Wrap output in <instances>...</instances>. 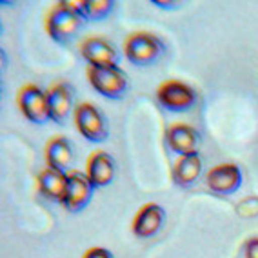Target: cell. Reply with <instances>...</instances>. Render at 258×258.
Wrapping results in <instances>:
<instances>
[{"instance_id":"6da1fadb","label":"cell","mask_w":258,"mask_h":258,"mask_svg":"<svg viewBox=\"0 0 258 258\" xmlns=\"http://www.w3.org/2000/svg\"><path fill=\"white\" fill-rule=\"evenodd\" d=\"M86 20L75 10L73 2H56L46 17V31L56 44H70L82 31Z\"/></svg>"},{"instance_id":"7a4b0ae2","label":"cell","mask_w":258,"mask_h":258,"mask_svg":"<svg viewBox=\"0 0 258 258\" xmlns=\"http://www.w3.org/2000/svg\"><path fill=\"white\" fill-rule=\"evenodd\" d=\"M125 58L135 66L148 68L157 64L158 60L166 53V44L160 40V37L153 35L149 31H137L125 38L124 44Z\"/></svg>"},{"instance_id":"3957f363","label":"cell","mask_w":258,"mask_h":258,"mask_svg":"<svg viewBox=\"0 0 258 258\" xmlns=\"http://www.w3.org/2000/svg\"><path fill=\"white\" fill-rule=\"evenodd\" d=\"M86 75H88L91 88L104 98L120 100L127 93L129 79L125 71L120 70L118 66H106V68L89 66Z\"/></svg>"},{"instance_id":"277c9868","label":"cell","mask_w":258,"mask_h":258,"mask_svg":"<svg viewBox=\"0 0 258 258\" xmlns=\"http://www.w3.org/2000/svg\"><path fill=\"white\" fill-rule=\"evenodd\" d=\"M75 124H77L79 133L89 142H106L107 137H109L107 118L97 106H93L89 102H84V104L77 106V109H75Z\"/></svg>"},{"instance_id":"5b68a950","label":"cell","mask_w":258,"mask_h":258,"mask_svg":"<svg viewBox=\"0 0 258 258\" xmlns=\"http://www.w3.org/2000/svg\"><path fill=\"white\" fill-rule=\"evenodd\" d=\"M157 100L171 113H185L197 104V93L191 86L180 80H166L157 89Z\"/></svg>"},{"instance_id":"8992f818","label":"cell","mask_w":258,"mask_h":258,"mask_svg":"<svg viewBox=\"0 0 258 258\" xmlns=\"http://www.w3.org/2000/svg\"><path fill=\"white\" fill-rule=\"evenodd\" d=\"M19 107L22 111V115L37 125H44L51 120L49 113V102H47V95L42 91L35 84H26L19 91Z\"/></svg>"},{"instance_id":"52a82bcc","label":"cell","mask_w":258,"mask_h":258,"mask_svg":"<svg viewBox=\"0 0 258 258\" xmlns=\"http://www.w3.org/2000/svg\"><path fill=\"white\" fill-rule=\"evenodd\" d=\"M80 55L84 60H88L89 66L95 68H106V66H118L120 51L115 44H111L104 37H88L80 42Z\"/></svg>"},{"instance_id":"ba28073f","label":"cell","mask_w":258,"mask_h":258,"mask_svg":"<svg viewBox=\"0 0 258 258\" xmlns=\"http://www.w3.org/2000/svg\"><path fill=\"white\" fill-rule=\"evenodd\" d=\"M93 191H95V185L91 184L88 175L71 169L68 173V191H66L62 206L68 213H80L91 202Z\"/></svg>"},{"instance_id":"9c48e42d","label":"cell","mask_w":258,"mask_h":258,"mask_svg":"<svg viewBox=\"0 0 258 258\" xmlns=\"http://www.w3.org/2000/svg\"><path fill=\"white\" fill-rule=\"evenodd\" d=\"M242 169L236 164H220L208 171L206 184L217 195H233L242 185Z\"/></svg>"},{"instance_id":"30bf717a","label":"cell","mask_w":258,"mask_h":258,"mask_svg":"<svg viewBox=\"0 0 258 258\" xmlns=\"http://www.w3.org/2000/svg\"><path fill=\"white\" fill-rule=\"evenodd\" d=\"M49 102L51 120L56 124H64L70 118L75 104V91L68 82H56L46 91Z\"/></svg>"},{"instance_id":"8fae6325","label":"cell","mask_w":258,"mask_h":258,"mask_svg":"<svg viewBox=\"0 0 258 258\" xmlns=\"http://www.w3.org/2000/svg\"><path fill=\"white\" fill-rule=\"evenodd\" d=\"M86 169H88L86 175H88V178L91 180V184L95 187H107V185L113 184L116 175L115 158L106 151H95L88 158Z\"/></svg>"},{"instance_id":"7c38bea8","label":"cell","mask_w":258,"mask_h":258,"mask_svg":"<svg viewBox=\"0 0 258 258\" xmlns=\"http://www.w3.org/2000/svg\"><path fill=\"white\" fill-rule=\"evenodd\" d=\"M166 142L169 149L180 157L195 153L200 144V135L195 127L187 124H173L166 131Z\"/></svg>"},{"instance_id":"4fadbf2b","label":"cell","mask_w":258,"mask_h":258,"mask_svg":"<svg viewBox=\"0 0 258 258\" xmlns=\"http://www.w3.org/2000/svg\"><path fill=\"white\" fill-rule=\"evenodd\" d=\"M166 220V211L158 204H146L135 217L133 233L139 238H151L162 229Z\"/></svg>"},{"instance_id":"5bb4252c","label":"cell","mask_w":258,"mask_h":258,"mask_svg":"<svg viewBox=\"0 0 258 258\" xmlns=\"http://www.w3.org/2000/svg\"><path fill=\"white\" fill-rule=\"evenodd\" d=\"M46 162L47 167L70 173L75 162V149L66 137H53L46 144Z\"/></svg>"},{"instance_id":"9a60e30c","label":"cell","mask_w":258,"mask_h":258,"mask_svg":"<svg viewBox=\"0 0 258 258\" xmlns=\"http://www.w3.org/2000/svg\"><path fill=\"white\" fill-rule=\"evenodd\" d=\"M38 191L44 199L51 202H64L68 191V173L53 167H47L38 175Z\"/></svg>"},{"instance_id":"2e32d148","label":"cell","mask_w":258,"mask_h":258,"mask_svg":"<svg viewBox=\"0 0 258 258\" xmlns=\"http://www.w3.org/2000/svg\"><path fill=\"white\" fill-rule=\"evenodd\" d=\"M202 175V158L197 151L184 155L173 167V182L178 187H191Z\"/></svg>"},{"instance_id":"e0dca14e","label":"cell","mask_w":258,"mask_h":258,"mask_svg":"<svg viewBox=\"0 0 258 258\" xmlns=\"http://www.w3.org/2000/svg\"><path fill=\"white\" fill-rule=\"evenodd\" d=\"M73 6L86 22H93V20H102L109 17L113 13L115 2L113 0H82V2H73Z\"/></svg>"},{"instance_id":"ac0fdd59","label":"cell","mask_w":258,"mask_h":258,"mask_svg":"<svg viewBox=\"0 0 258 258\" xmlns=\"http://www.w3.org/2000/svg\"><path fill=\"white\" fill-rule=\"evenodd\" d=\"M236 211H238L240 217H244V218L258 217V197H249V199H245L242 204H238Z\"/></svg>"},{"instance_id":"d6986e66","label":"cell","mask_w":258,"mask_h":258,"mask_svg":"<svg viewBox=\"0 0 258 258\" xmlns=\"http://www.w3.org/2000/svg\"><path fill=\"white\" fill-rule=\"evenodd\" d=\"M84 258H113V254H111V251H107L104 247H93L84 254Z\"/></svg>"},{"instance_id":"ffe728a7","label":"cell","mask_w":258,"mask_h":258,"mask_svg":"<svg viewBox=\"0 0 258 258\" xmlns=\"http://www.w3.org/2000/svg\"><path fill=\"white\" fill-rule=\"evenodd\" d=\"M245 258H258V238L247 240V244H245Z\"/></svg>"},{"instance_id":"44dd1931","label":"cell","mask_w":258,"mask_h":258,"mask_svg":"<svg viewBox=\"0 0 258 258\" xmlns=\"http://www.w3.org/2000/svg\"><path fill=\"white\" fill-rule=\"evenodd\" d=\"M153 6L157 8H162V10H176L182 6V2H175V0H169V2H164V0H151Z\"/></svg>"}]
</instances>
